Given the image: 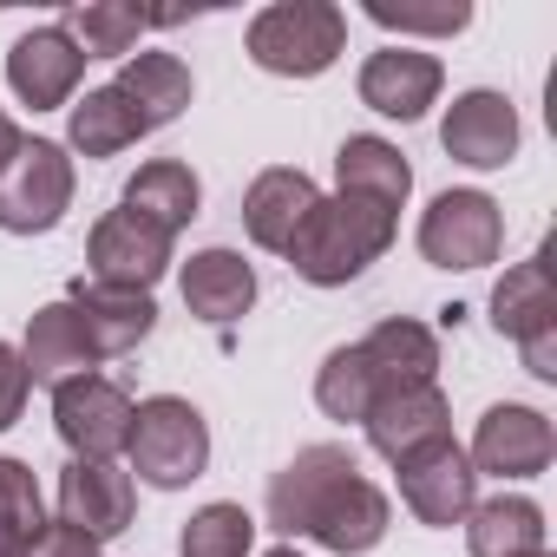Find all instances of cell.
Masks as SVG:
<instances>
[{
    "label": "cell",
    "instance_id": "cell-3",
    "mask_svg": "<svg viewBox=\"0 0 557 557\" xmlns=\"http://www.w3.org/2000/svg\"><path fill=\"white\" fill-rule=\"evenodd\" d=\"M243 47L275 79H322L348 53V14L335 0H275L249 21Z\"/></svg>",
    "mask_w": 557,
    "mask_h": 557
},
{
    "label": "cell",
    "instance_id": "cell-10",
    "mask_svg": "<svg viewBox=\"0 0 557 557\" xmlns=\"http://www.w3.org/2000/svg\"><path fill=\"white\" fill-rule=\"evenodd\" d=\"M394 472H400L407 511H413L420 524H433V531L466 524V511L479 505V472H472V459H466L459 440H433V446H420L413 459H400Z\"/></svg>",
    "mask_w": 557,
    "mask_h": 557
},
{
    "label": "cell",
    "instance_id": "cell-15",
    "mask_svg": "<svg viewBox=\"0 0 557 557\" xmlns=\"http://www.w3.org/2000/svg\"><path fill=\"white\" fill-rule=\"evenodd\" d=\"M361 433H368V446H374L387 466H400V459H413L420 446L453 440V407H446L440 381H426V387H394V394H381V400L368 407Z\"/></svg>",
    "mask_w": 557,
    "mask_h": 557
},
{
    "label": "cell",
    "instance_id": "cell-14",
    "mask_svg": "<svg viewBox=\"0 0 557 557\" xmlns=\"http://www.w3.org/2000/svg\"><path fill=\"white\" fill-rule=\"evenodd\" d=\"M79 79H86V53L73 47V34H66L60 21H53V27H34V34H21V40L8 47V86H14V99L34 106V112L73 106Z\"/></svg>",
    "mask_w": 557,
    "mask_h": 557
},
{
    "label": "cell",
    "instance_id": "cell-29",
    "mask_svg": "<svg viewBox=\"0 0 557 557\" xmlns=\"http://www.w3.org/2000/svg\"><path fill=\"white\" fill-rule=\"evenodd\" d=\"M256 550V518L230 498H210L190 511V524L177 531V557H249Z\"/></svg>",
    "mask_w": 557,
    "mask_h": 557
},
{
    "label": "cell",
    "instance_id": "cell-31",
    "mask_svg": "<svg viewBox=\"0 0 557 557\" xmlns=\"http://www.w3.org/2000/svg\"><path fill=\"white\" fill-rule=\"evenodd\" d=\"M0 524L21 531L27 544H34L40 524H47V498H40V479H34L27 459H0Z\"/></svg>",
    "mask_w": 557,
    "mask_h": 557
},
{
    "label": "cell",
    "instance_id": "cell-37",
    "mask_svg": "<svg viewBox=\"0 0 557 557\" xmlns=\"http://www.w3.org/2000/svg\"><path fill=\"white\" fill-rule=\"evenodd\" d=\"M262 557H302V550H296V544H275V550H262Z\"/></svg>",
    "mask_w": 557,
    "mask_h": 557
},
{
    "label": "cell",
    "instance_id": "cell-35",
    "mask_svg": "<svg viewBox=\"0 0 557 557\" xmlns=\"http://www.w3.org/2000/svg\"><path fill=\"white\" fill-rule=\"evenodd\" d=\"M0 557H27V537H21V531H8V524H0Z\"/></svg>",
    "mask_w": 557,
    "mask_h": 557
},
{
    "label": "cell",
    "instance_id": "cell-12",
    "mask_svg": "<svg viewBox=\"0 0 557 557\" xmlns=\"http://www.w3.org/2000/svg\"><path fill=\"white\" fill-rule=\"evenodd\" d=\"M355 92H361L368 112L413 125V119H426V112L440 106V92H446V66H440L433 53H420V47H381V53H368Z\"/></svg>",
    "mask_w": 557,
    "mask_h": 557
},
{
    "label": "cell",
    "instance_id": "cell-11",
    "mask_svg": "<svg viewBox=\"0 0 557 557\" xmlns=\"http://www.w3.org/2000/svg\"><path fill=\"white\" fill-rule=\"evenodd\" d=\"M518 106L505 99V92H492V86H472V92H459L453 106H446V119H440V145H446V158L453 164H466V171H505L511 158H518Z\"/></svg>",
    "mask_w": 557,
    "mask_h": 557
},
{
    "label": "cell",
    "instance_id": "cell-38",
    "mask_svg": "<svg viewBox=\"0 0 557 557\" xmlns=\"http://www.w3.org/2000/svg\"><path fill=\"white\" fill-rule=\"evenodd\" d=\"M537 557H550V550H537Z\"/></svg>",
    "mask_w": 557,
    "mask_h": 557
},
{
    "label": "cell",
    "instance_id": "cell-5",
    "mask_svg": "<svg viewBox=\"0 0 557 557\" xmlns=\"http://www.w3.org/2000/svg\"><path fill=\"white\" fill-rule=\"evenodd\" d=\"M125 459H132V472H138L145 485L184 492V485L203 479V466H210V420H203L184 394H151V400H138V413H132Z\"/></svg>",
    "mask_w": 557,
    "mask_h": 557
},
{
    "label": "cell",
    "instance_id": "cell-18",
    "mask_svg": "<svg viewBox=\"0 0 557 557\" xmlns=\"http://www.w3.org/2000/svg\"><path fill=\"white\" fill-rule=\"evenodd\" d=\"M177 283H184V309L197 322H210V329H230V322H243L256 309V269L243 262V249H223V243L197 249Z\"/></svg>",
    "mask_w": 557,
    "mask_h": 557
},
{
    "label": "cell",
    "instance_id": "cell-20",
    "mask_svg": "<svg viewBox=\"0 0 557 557\" xmlns=\"http://www.w3.org/2000/svg\"><path fill=\"white\" fill-rule=\"evenodd\" d=\"M21 368H27L34 387H60L73 374H92L99 368V355H92V342H86V329H79V315H73L66 296L47 302V309H34V322L21 335Z\"/></svg>",
    "mask_w": 557,
    "mask_h": 557
},
{
    "label": "cell",
    "instance_id": "cell-27",
    "mask_svg": "<svg viewBox=\"0 0 557 557\" xmlns=\"http://www.w3.org/2000/svg\"><path fill=\"white\" fill-rule=\"evenodd\" d=\"M60 27L73 34V47L86 60H132L138 40H145V27H151V14L132 8V0H92V8H73Z\"/></svg>",
    "mask_w": 557,
    "mask_h": 557
},
{
    "label": "cell",
    "instance_id": "cell-8",
    "mask_svg": "<svg viewBox=\"0 0 557 557\" xmlns=\"http://www.w3.org/2000/svg\"><path fill=\"white\" fill-rule=\"evenodd\" d=\"M171 243L177 236H164L158 223H145L138 210H106L99 223H92V236H86V275L92 283H112V289H158V275L171 269Z\"/></svg>",
    "mask_w": 557,
    "mask_h": 557
},
{
    "label": "cell",
    "instance_id": "cell-22",
    "mask_svg": "<svg viewBox=\"0 0 557 557\" xmlns=\"http://www.w3.org/2000/svg\"><path fill=\"white\" fill-rule=\"evenodd\" d=\"M119 203L138 210L145 223H158L164 236H177V230L197 223V210H203V184H197L190 164H177V158H151V164H138V171L125 177Z\"/></svg>",
    "mask_w": 557,
    "mask_h": 557
},
{
    "label": "cell",
    "instance_id": "cell-21",
    "mask_svg": "<svg viewBox=\"0 0 557 557\" xmlns=\"http://www.w3.org/2000/svg\"><path fill=\"white\" fill-rule=\"evenodd\" d=\"M355 348L368 355L381 394H394V387H426V381L440 374V335H433L426 322H413V315H387V322H374Z\"/></svg>",
    "mask_w": 557,
    "mask_h": 557
},
{
    "label": "cell",
    "instance_id": "cell-34",
    "mask_svg": "<svg viewBox=\"0 0 557 557\" xmlns=\"http://www.w3.org/2000/svg\"><path fill=\"white\" fill-rule=\"evenodd\" d=\"M518 355H524V374H537V381H557V329H537V335H524V342H518Z\"/></svg>",
    "mask_w": 557,
    "mask_h": 557
},
{
    "label": "cell",
    "instance_id": "cell-24",
    "mask_svg": "<svg viewBox=\"0 0 557 557\" xmlns=\"http://www.w3.org/2000/svg\"><path fill=\"white\" fill-rule=\"evenodd\" d=\"M466 550L472 557H537L544 550V505L498 492L466 511Z\"/></svg>",
    "mask_w": 557,
    "mask_h": 557
},
{
    "label": "cell",
    "instance_id": "cell-28",
    "mask_svg": "<svg viewBox=\"0 0 557 557\" xmlns=\"http://www.w3.org/2000/svg\"><path fill=\"white\" fill-rule=\"evenodd\" d=\"M374 400H381V381H374V368H368V355H361L355 342H348V348H335V355L315 368V407H322L329 420L361 426Z\"/></svg>",
    "mask_w": 557,
    "mask_h": 557
},
{
    "label": "cell",
    "instance_id": "cell-32",
    "mask_svg": "<svg viewBox=\"0 0 557 557\" xmlns=\"http://www.w3.org/2000/svg\"><path fill=\"white\" fill-rule=\"evenodd\" d=\"M27 394H34V381H27V368H21V348L0 342V433L27 413Z\"/></svg>",
    "mask_w": 557,
    "mask_h": 557
},
{
    "label": "cell",
    "instance_id": "cell-4",
    "mask_svg": "<svg viewBox=\"0 0 557 557\" xmlns=\"http://www.w3.org/2000/svg\"><path fill=\"white\" fill-rule=\"evenodd\" d=\"M73 184H79L73 151L60 138L21 132L14 151L0 158V230H8V236H47V230H60L66 210H73Z\"/></svg>",
    "mask_w": 557,
    "mask_h": 557
},
{
    "label": "cell",
    "instance_id": "cell-6",
    "mask_svg": "<svg viewBox=\"0 0 557 557\" xmlns=\"http://www.w3.org/2000/svg\"><path fill=\"white\" fill-rule=\"evenodd\" d=\"M132 413H138V400L99 368L53 387V433L66 440L73 459H125Z\"/></svg>",
    "mask_w": 557,
    "mask_h": 557
},
{
    "label": "cell",
    "instance_id": "cell-1",
    "mask_svg": "<svg viewBox=\"0 0 557 557\" xmlns=\"http://www.w3.org/2000/svg\"><path fill=\"white\" fill-rule=\"evenodd\" d=\"M269 524L289 544L309 537V544H322L335 557H368L387 537L394 505L361 472V459L348 446L322 440V446H302L283 472L269 479Z\"/></svg>",
    "mask_w": 557,
    "mask_h": 557
},
{
    "label": "cell",
    "instance_id": "cell-16",
    "mask_svg": "<svg viewBox=\"0 0 557 557\" xmlns=\"http://www.w3.org/2000/svg\"><path fill=\"white\" fill-rule=\"evenodd\" d=\"M66 302H73V315H79V329H86V342H92L99 361L132 355V348L151 342V329H158V302H151L145 289H112V283L79 275V283L66 289Z\"/></svg>",
    "mask_w": 557,
    "mask_h": 557
},
{
    "label": "cell",
    "instance_id": "cell-2",
    "mask_svg": "<svg viewBox=\"0 0 557 557\" xmlns=\"http://www.w3.org/2000/svg\"><path fill=\"white\" fill-rule=\"evenodd\" d=\"M394 236H400L394 210L335 190V197H315V210L289 236L283 262L302 275V283H315V289H348V283H361V275L394 249Z\"/></svg>",
    "mask_w": 557,
    "mask_h": 557
},
{
    "label": "cell",
    "instance_id": "cell-7",
    "mask_svg": "<svg viewBox=\"0 0 557 557\" xmlns=\"http://www.w3.org/2000/svg\"><path fill=\"white\" fill-rule=\"evenodd\" d=\"M505 249V210L485 190H440L420 210V256L433 269H485Z\"/></svg>",
    "mask_w": 557,
    "mask_h": 557
},
{
    "label": "cell",
    "instance_id": "cell-17",
    "mask_svg": "<svg viewBox=\"0 0 557 557\" xmlns=\"http://www.w3.org/2000/svg\"><path fill=\"white\" fill-rule=\"evenodd\" d=\"M315 177L309 171H296V164H269L249 190H243V230H249V243L256 249H269V256H283L289 249V236L302 230V216L315 210Z\"/></svg>",
    "mask_w": 557,
    "mask_h": 557
},
{
    "label": "cell",
    "instance_id": "cell-36",
    "mask_svg": "<svg viewBox=\"0 0 557 557\" xmlns=\"http://www.w3.org/2000/svg\"><path fill=\"white\" fill-rule=\"evenodd\" d=\"M14 138H21V125H14L8 112H0V158H8V151H14Z\"/></svg>",
    "mask_w": 557,
    "mask_h": 557
},
{
    "label": "cell",
    "instance_id": "cell-26",
    "mask_svg": "<svg viewBox=\"0 0 557 557\" xmlns=\"http://www.w3.org/2000/svg\"><path fill=\"white\" fill-rule=\"evenodd\" d=\"M132 106H138V119L158 132V125H171V119H184V106H190V66L177 60V53H132L125 66H119V79H112Z\"/></svg>",
    "mask_w": 557,
    "mask_h": 557
},
{
    "label": "cell",
    "instance_id": "cell-13",
    "mask_svg": "<svg viewBox=\"0 0 557 557\" xmlns=\"http://www.w3.org/2000/svg\"><path fill=\"white\" fill-rule=\"evenodd\" d=\"M132 511H138V485H132V472H119V459H66L60 466V524L106 544V537L132 531Z\"/></svg>",
    "mask_w": 557,
    "mask_h": 557
},
{
    "label": "cell",
    "instance_id": "cell-33",
    "mask_svg": "<svg viewBox=\"0 0 557 557\" xmlns=\"http://www.w3.org/2000/svg\"><path fill=\"white\" fill-rule=\"evenodd\" d=\"M27 557H99V537H86V531H73V524H40V537L27 544Z\"/></svg>",
    "mask_w": 557,
    "mask_h": 557
},
{
    "label": "cell",
    "instance_id": "cell-23",
    "mask_svg": "<svg viewBox=\"0 0 557 557\" xmlns=\"http://www.w3.org/2000/svg\"><path fill=\"white\" fill-rule=\"evenodd\" d=\"M138 138H151V125L138 119V106L119 86H92L86 99L66 106V151H79V158H119Z\"/></svg>",
    "mask_w": 557,
    "mask_h": 557
},
{
    "label": "cell",
    "instance_id": "cell-19",
    "mask_svg": "<svg viewBox=\"0 0 557 557\" xmlns=\"http://www.w3.org/2000/svg\"><path fill=\"white\" fill-rule=\"evenodd\" d=\"M335 190H342V197H368V203H381V210L400 216L407 197H413V164L400 158L394 138L355 132V138H342V151H335Z\"/></svg>",
    "mask_w": 557,
    "mask_h": 557
},
{
    "label": "cell",
    "instance_id": "cell-30",
    "mask_svg": "<svg viewBox=\"0 0 557 557\" xmlns=\"http://www.w3.org/2000/svg\"><path fill=\"white\" fill-rule=\"evenodd\" d=\"M381 34H420V40H453V34H466L472 27V8L466 0H446V8H394V0H368L361 8Z\"/></svg>",
    "mask_w": 557,
    "mask_h": 557
},
{
    "label": "cell",
    "instance_id": "cell-25",
    "mask_svg": "<svg viewBox=\"0 0 557 557\" xmlns=\"http://www.w3.org/2000/svg\"><path fill=\"white\" fill-rule=\"evenodd\" d=\"M492 329L505 342H524L537 329H557V289H550V249H537L531 262H511L492 289Z\"/></svg>",
    "mask_w": 557,
    "mask_h": 557
},
{
    "label": "cell",
    "instance_id": "cell-9",
    "mask_svg": "<svg viewBox=\"0 0 557 557\" xmlns=\"http://www.w3.org/2000/svg\"><path fill=\"white\" fill-rule=\"evenodd\" d=\"M466 459H472L479 479H537V472L557 459V433H550V420H544L537 407L498 400V407L479 413Z\"/></svg>",
    "mask_w": 557,
    "mask_h": 557
}]
</instances>
